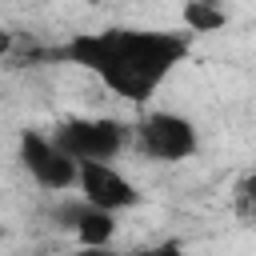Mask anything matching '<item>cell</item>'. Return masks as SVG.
Returning <instances> with one entry per match:
<instances>
[{
	"label": "cell",
	"mask_w": 256,
	"mask_h": 256,
	"mask_svg": "<svg viewBox=\"0 0 256 256\" xmlns=\"http://www.w3.org/2000/svg\"><path fill=\"white\" fill-rule=\"evenodd\" d=\"M20 168L44 192H72L76 188V160L48 132H36V128L20 132Z\"/></svg>",
	"instance_id": "277c9868"
},
{
	"label": "cell",
	"mask_w": 256,
	"mask_h": 256,
	"mask_svg": "<svg viewBox=\"0 0 256 256\" xmlns=\"http://www.w3.org/2000/svg\"><path fill=\"white\" fill-rule=\"evenodd\" d=\"M76 164L80 160H116L132 144V124L116 116H64L48 132Z\"/></svg>",
	"instance_id": "7a4b0ae2"
},
{
	"label": "cell",
	"mask_w": 256,
	"mask_h": 256,
	"mask_svg": "<svg viewBox=\"0 0 256 256\" xmlns=\"http://www.w3.org/2000/svg\"><path fill=\"white\" fill-rule=\"evenodd\" d=\"M12 48H16V36H12V32H4V28H0V64H4V60H8V56H12Z\"/></svg>",
	"instance_id": "9c48e42d"
},
{
	"label": "cell",
	"mask_w": 256,
	"mask_h": 256,
	"mask_svg": "<svg viewBox=\"0 0 256 256\" xmlns=\"http://www.w3.org/2000/svg\"><path fill=\"white\" fill-rule=\"evenodd\" d=\"M188 52L192 40L184 28L112 24L96 32H76L48 56L92 72L112 96L128 104H148V96H156V88L188 60Z\"/></svg>",
	"instance_id": "6da1fadb"
},
{
	"label": "cell",
	"mask_w": 256,
	"mask_h": 256,
	"mask_svg": "<svg viewBox=\"0 0 256 256\" xmlns=\"http://www.w3.org/2000/svg\"><path fill=\"white\" fill-rule=\"evenodd\" d=\"M252 188H256V180H252V176H244V180L236 184V212H240L244 220H252V196H256Z\"/></svg>",
	"instance_id": "ba28073f"
},
{
	"label": "cell",
	"mask_w": 256,
	"mask_h": 256,
	"mask_svg": "<svg viewBox=\"0 0 256 256\" xmlns=\"http://www.w3.org/2000/svg\"><path fill=\"white\" fill-rule=\"evenodd\" d=\"M52 220L64 224L84 248H104V244H112V236H116V212H104V208L88 204L84 196L64 200V204L52 212Z\"/></svg>",
	"instance_id": "8992f818"
},
{
	"label": "cell",
	"mask_w": 256,
	"mask_h": 256,
	"mask_svg": "<svg viewBox=\"0 0 256 256\" xmlns=\"http://www.w3.org/2000/svg\"><path fill=\"white\" fill-rule=\"evenodd\" d=\"M76 192L88 204L104 208V212H128V208H136L144 200L140 188L112 160H80L76 164Z\"/></svg>",
	"instance_id": "5b68a950"
},
{
	"label": "cell",
	"mask_w": 256,
	"mask_h": 256,
	"mask_svg": "<svg viewBox=\"0 0 256 256\" xmlns=\"http://www.w3.org/2000/svg\"><path fill=\"white\" fill-rule=\"evenodd\" d=\"M224 24V0H184V32H216Z\"/></svg>",
	"instance_id": "52a82bcc"
},
{
	"label": "cell",
	"mask_w": 256,
	"mask_h": 256,
	"mask_svg": "<svg viewBox=\"0 0 256 256\" xmlns=\"http://www.w3.org/2000/svg\"><path fill=\"white\" fill-rule=\"evenodd\" d=\"M132 144L148 156V160H160V164H180V160H192L196 148H200V132L188 116L180 112H144L136 124H132Z\"/></svg>",
	"instance_id": "3957f363"
}]
</instances>
